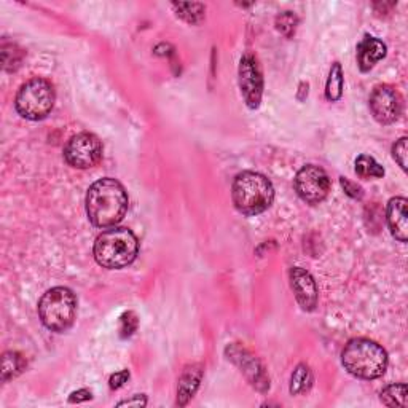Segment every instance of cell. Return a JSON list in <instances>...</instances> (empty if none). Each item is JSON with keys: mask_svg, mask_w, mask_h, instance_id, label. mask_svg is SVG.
I'll return each instance as SVG.
<instances>
[{"mask_svg": "<svg viewBox=\"0 0 408 408\" xmlns=\"http://www.w3.org/2000/svg\"><path fill=\"white\" fill-rule=\"evenodd\" d=\"M125 187L115 179L105 177L94 182L87 193V214L98 228H112L120 223L128 212Z\"/></svg>", "mask_w": 408, "mask_h": 408, "instance_id": "obj_1", "label": "cell"}, {"mask_svg": "<svg viewBox=\"0 0 408 408\" xmlns=\"http://www.w3.org/2000/svg\"><path fill=\"white\" fill-rule=\"evenodd\" d=\"M93 254L101 266L107 270H120L136 260L139 241L131 230L112 227L96 238Z\"/></svg>", "mask_w": 408, "mask_h": 408, "instance_id": "obj_2", "label": "cell"}, {"mask_svg": "<svg viewBox=\"0 0 408 408\" xmlns=\"http://www.w3.org/2000/svg\"><path fill=\"white\" fill-rule=\"evenodd\" d=\"M341 362L354 377L377 380L388 368V352L372 340L354 338L343 350Z\"/></svg>", "mask_w": 408, "mask_h": 408, "instance_id": "obj_3", "label": "cell"}, {"mask_svg": "<svg viewBox=\"0 0 408 408\" xmlns=\"http://www.w3.org/2000/svg\"><path fill=\"white\" fill-rule=\"evenodd\" d=\"M235 207L244 216L265 212L275 200L273 184L263 174L246 171L236 176L232 187Z\"/></svg>", "mask_w": 408, "mask_h": 408, "instance_id": "obj_4", "label": "cell"}, {"mask_svg": "<svg viewBox=\"0 0 408 408\" xmlns=\"http://www.w3.org/2000/svg\"><path fill=\"white\" fill-rule=\"evenodd\" d=\"M39 316L48 330L66 332L77 316V297L67 287L50 289L40 298Z\"/></svg>", "mask_w": 408, "mask_h": 408, "instance_id": "obj_5", "label": "cell"}, {"mask_svg": "<svg viewBox=\"0 0 408 408\" xmlns=\"http://www.w3.org/2000/svg\"><path fill=\"white\" fill-rule=\"evenodd\" d=\"M16 110L28 120H44L55 105V90L45 78H32L19 88L15 101Z\"/></svg>", "mask_w": 408, "mask_h": 408, "instance_id": "obj_6", "label": "cell"}, {"mask_svg": "<svg viewBox=\"0 0 408 408\" xmlns=\"http://www.w3.org/2000/svg\"><path fill=\"white\" fill-rule=\"evenodd\" d=\"M64 158L72 168H93L102 158V144L94 134L80 133L69 139L64 147Z\"/></svg>", "mask_w": 408, "mask_h": 408, "instance_id": "obj_7", "label": "cell"}, {"mask_svg": "<svg viewBox=\"0 0 408 408\" xmlns=\"http://www.w3.org/2000/svg\"><path fill=\"white\" fill-rule=\"evenodd\" d=\"M295 190L308 204H319L330 192V179L319 166H303L295 176Z\"/></svg>", "mask_w": 408, "mask_h": 408, "instance_id": "obj_8", "label": "cell"}, {"mask_svg": "<svg viewBox=\"0 0 408 408\" xmlns=\"http://www.w3.org/2000/svg\"><path fill=\"white\" fill-rule=\"evenodd\" d=\"M370 110L381 125H391L402 112V98L389 85H380L370 94Z\"/></svg>", "mask_w": 408, "mask_h": 408, "instance_id": "obj_9", "label": "cell"}, {"mask_svg": "<svg viewBox=\"0 0 408 408\" xmlns=\"http://www.w3.org/2000/svg\"><path fill=\"white\" fill-rule=\"evenodd\" d=\"M239 87L243 93L246 104L250 109H257L260 105L263 93V78L259 64L255 58L246 55L239 64Z\"/></svg>", "mask_w": 408, "mask_h": 408, "instance_id": "obj_10", "label": "cell"}, {"mask_svg": "<svg viewBox=\"0 0 408 408\" xmlns=\"http://www.w3.org/2000/svg\"><path fill=\"white\" fill-rule=\"evenodd\" d=\"M291 287L295 294L298 305L305 311H311L318 305V287L313 276L303 268H292L291 270Z\"/></svg>", "mask_w": 408, "mask_h": 408, "instance_id": "obj_11", "label": "cell"}, {"mask_svg": "<svg viewBox=\"0 0 408 408\" xmlns=\"http://www.w3.org/2000/svg\"><path fill=\"white\" fill-rule=\"evenodd\" d=\"M407 204L408 201L402 196L391 198L386 207V220L388 227L394 238L400 243H407L408 235V216H407Z\"/></svg>", "mask_w": 408, "mask_h": 408, "instance_id": "obj_12", "label": "cell"}, {"mask_svg": "<svg viewBox=\"0 0 408 408\" xmlns=\"http://www.w3.org/2000/svg\"><path fill=\"white\" fill-rule=\"evenodd\" d=\"M386 56V45L377 37L365 35L357 46V64L362 72H368Z\"/></svg>", "mask_w": 408, "mask_h": 408, "instance_id": "obj_13", "label": "cell"}, {"mask_svg": "<svg viewBox=\"0 0 408 408\" xmlns=\"http://www.w3.org/2000/svg\"><path fill=\"white\" fill-rule=\"evenodd\" d=\"M201 377H203L201 368L196 367V365H193V367L185 370L179 381V404L180 405H185L187 400L195 394L198 384H200L201 381Z\"/></svg>", "mask_w": 408, "mask_h": 408, "instance_id": "obj_14", "label": "cell"}, {"mask_svg": "<svg viewBox=\"0 0 408 408\" xmlns=\"http://www.w3.org/2000/svg\"><path fill=\"white\" fill-rule=\"evenodd\" d=\"M356 174L361 179H380L384 176V168L370 155H361L356 160Z\"/></svg>", "mask_w": 408, "mask_h": 408, "instance_id": "obj_15", "label": "cell"}, {"mask_svg": "<svg viewBox=\"0 0 408 408\" xmlns=\"http://www.w3.org/2000/svg\"><path fill=\"white\" fill-rule=\"evenodd\" d=\"M313 384V373L308 365L300 364L297 368L294 370L292 378H291V393L294 396L297 394H303L305 391H308Z\"/></svg>", "mask_w": 408, "mask_h": 408, "instance_id": "obj_16", "label": "cell"}, {"mask_svg": "<svg viewBox=\"0 0 408 408\" xmlns=\"http://www.w3.org/2000/svg\"><path fill=\"white\" fill-rule=\"evenodd\" d=\"M26 361L18 352H5L2 359V381H8L23 372Z\"/></svg>", "mask_w": 408, "mask_h": 408, "instance_id": "obj_17", "label": "cell"}, {"mask_svg": "<svg viewBox=\"0 0 408 408\" xmlns=\"http://www.w3.org/2000/svg\"><path fill=\"white\" fill-rule=\"evenodd\" d=\"M381 402L386 407H407V384H389L381 391Z\"/></svg>", "mask_w": 408, "mask_h": 408, "instance_id": "obj_18", "label": "cell"}, {"mask_svg": "<svg viewBox=\"0 0 408 408\" xmlns=\"http://www.w3.org/2000/svg\"><path fill=\"white\" fill-rule=\"evenodd\" d=\"M343 94V72L340 62H334V66L330 69L329 80H327L325 87V96L329 101H338Z\"/></svg>", "mask_w": 408, "mask_h": 408, "instance_id": "obj_19", "label": "cell"}, {"mask_svg": "<svg viewBox=\"0 0 408 408\" xmlns=\"http://www.w3.org/2000/svg\"><path fill=\"white\" fill-rule=\"evenodd\" d=\"M177 5V3H176ZM177 7H180L182 10H187V12H180L177 13L179 16H182L185 21H189V23H198L203 18V5L200 3H179Z\"/></svg>", "mask_w": 408, "mask_h": 408, "instance_id": "obj_20", "label": "cell"}, {"mask_svg": "<svg viewBox=\"0 0 408 408\" xmlns=\"http://www.w3.org/2000/svg\"><path fill=\"white\" fill-rule=\"evenodd\" d=\"M297 23H298L297 16L292 15L291 12H286L284 15L278 16V21H276L278 29L281 31L284 35H287V37H291L292 32H295V28H297Z\"/></svg>", "mask_w": 408, "mask_h": 408, "instance_id": "obj_21", "label": "cell"}, {"mask_svg": "<svg viewBox=\"0 0 408 408\" xmlns=\"http://www.w3.org/2000/svg\"><path fill=\"white\" fill-rule=\"evenodd\" d=\"M137 329V318L134 316V313L128 311L120 318V334L123 338L131 337L134 334V330Z\"/></svg>", "mask_w": 408, "mask_h": 408, "instance_id": "obj_22", "label": "cell"}, {"mask_svg": "<svg viewBox=\"0 0 408 408\" xmlns=\"http://www.w3.org/2000/svg\"><path fill=\"white\" fill-rule=\"evenodd\" d=\"M393 157L404 171H407V137L399 139L393 147Z\"/></svg>", "mask_w": 408, "mask_h": 408, "instance_id": "obj_23", "label": "cell"}, {"mask_svg": "<svg viewBox=\"0 0 408 408\" xmlns=\"http://www.w3.org/2000/svg\"><path fill=\"white\" fill-rule=\"evenodd\" d=\"M340 184H341L343 189H345V192L351 198H356V200H361L362 195H364V192H362V189L357 184H354V182L348 180L346 177H340Z\"/></svg>", "mask_w": 408, "mask_h": 408, "instance_id": "obj_24", "label": "cell"}, {"mask_svg": "<svg viewBox=\"0 0 408 408\" xmlns=\"http://www.w3.org/2000/svg\"><path fill=\"white\" fill-rule=\"evenodd\" d=\"M128 380H130V372H128V370H121V372L114 373L109 381L110 389H120Z\"/></svg>", "mask_w": 408, "mask_h": 408, "instance_id": "obj_25", "label": "cell"}, {"mask_svg": "<svg viewBox=\"0 0 408 408\" xmlns=\"http://www.w3.org/2000/svg\"><path fill=\"white\" fill-rule=\"evenodd\" d=\"M91 397H93L91 396V391L80 389V391H75V393L71 394V397H69V402H71V404H80V402L90 400Z\"/></svg>", "mask_w": 408, "mask_h": 408, "instance_id": "obj_26", "label": "cell"}, {"mask_svg": "<svg viewBox=\"0 0 408 408\" xmlns=\"http://www.w3.org/2000/svg\"><path fill=\"white\" fill-rule=\"evenodd\" d=\"M147 404V399L144 396H134L133 399H128L125 402H120L118 407H123V405H128V407H144Z\"/></svg>", "mask_w": 408, "mask_h": 408, "instance_id": "obj_27", "label": "cell"}]
</instances>
